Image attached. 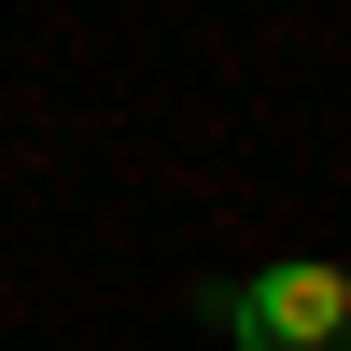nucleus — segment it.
I'll return each instance as SVG.
<instances>
[{
    "instance_id": "obj_1",
    "label": "nucleus",
    "mask_w": 351,
    "mask_h": 351,
    "mask_svg": "<svg viewBox=\"0 0 351 351\" xmlns=\"http://www.w3.org/2000/svg\"><path fill=\"white\" fill-rule=\"evenodd\" d=\"M197 324L225 351H351V267H324V253L225 267V281H197Z\"/></svg>"
}]
</instances>
